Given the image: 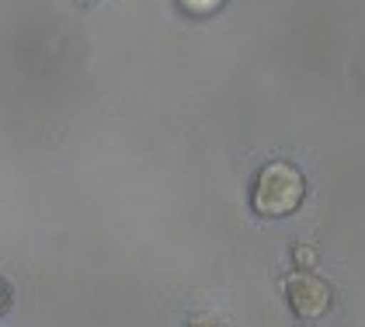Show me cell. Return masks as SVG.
I'll return each mask as SVG.
<instances>
[{"mask_svg": "<svg viewBox=\"0 0 365 327\" xmlns=\"http://www.w3.org/2000/svg\"><path fill=\"white\" fill-rule=\"evenodd\" d=\"M303 195H307V178L299 174V167L289 161H272L261 167V174L254 181L251 206L257 216L279 219L296 213L303 206Z\"/></svg>", "mask_w": 365, "mask_h": 327, "instance_id": "6da1fadb", "label": "cell"}, {"mask_svg": "<svg viewBox=\"0 0 365 327\" xmlns=\"http://www.w3.org/2000/svg\"><path fill=\"white\" fill-rule=\"evenodd\" d=\"M285 296H289V306H292L296 317L317 321V317H324L327 306H331V286H327L324 278H317V275L299 272L285 282Z\"/></svg>", "mask_w": 365, "mask_h": 327, "instance_id": "7a4b0ae2", "label": "cell"}, {"mask_svg": "<svg viewBox=\"0 0 365 327\" xmlns=\"http://www.w3.org/2000/svg\"><path fill=\"white\" fill-rule=\"evenodd\" d=\"M223 0H181V7L185 11H192V14H209V11H216Z\"/></svg>", "mask_w": 365, "mask_h": 327, "instance_id": "3957f363", "label": "cell"}, {"mask_svg": "<svg viewBox=\"0 0 365 327\" xmlns=\"http://www.w3.org/2000/svg\"><path fill=\"white\" fill-rule=\"evenodd\" d=\"M313 261H317V251H313V247L309 244L296 247V265H303V268H307V265H313Z\"/></svg>", "mask_w": 365, "mask_h": 327, "instance_id": "277c9868", "label": "cell"}, {"mask_svg": "<svg viewBox=\"0 0 365 327\" xmlns=\"http://www.w3.org/2000/svg\"><path fill=\"white\" fill-rule=\"evenodd\" d=\"M188 327H223V324H220L212 313H195V317L188 321Z\"/></svg>", "mask_w": 365, "mask_h": 327, "instance_id": "5b68a950", "label": "cell"}]
</instances>
